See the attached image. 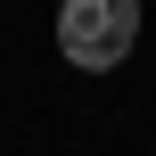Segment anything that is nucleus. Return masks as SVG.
<instances>
[{
    "instance_id": "obj_1",
    "label": "nucleus",
    "mask_w": 156,
    "mask_h": 156,
    "mask_svg": "<svg viewBox=\"0 0 156 156\" xmlns=\"http://www.w3.org/2000/svg\"><path fill=\"white\" fill-rule=\"evenodd\" d=\"M58 49L82 74H115L140 49V0H66L58 8Z\"/></svg>"
}]
</instances>
